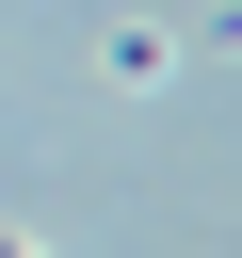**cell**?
Here are the masks:
<instances>
[{
    "instance_id": "6da1fadb",
    "label": "cell",
    "mask_w": 242,
    "mask_h": 258,
    "mask_svg": "<svg viewBox=\"0 0 242 258\" xmlns=\"http://www.w3.org/2000/svg\"><path fill=\"white\" fill-rule=\"evenodd\" d=\"M113 81H129V97H161V81H177V32H161V16H129V32H113Z\"/></svg>"
},
{
    "instance_id": "7a4b0ae2",
    "label": "cell",
    "mask_w": 242,
    "mask_h": 258,
    "mask_svg": "<svg viewBox=\"0 0 242 258\" xmlns=\"http://www.w3.org/2000/svg\"><path fill=\"white\" fill-rule=\"evenodd\" d=\"M0 258H48V242H16V226H0Z\"/></svg>"
}]
</instances>
